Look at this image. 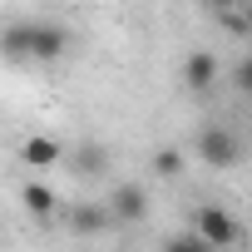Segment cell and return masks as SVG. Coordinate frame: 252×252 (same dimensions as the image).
<instances>
[{"instance_id": "52a82bcc", "label": "cell", "mask_w": 252, "mask_h": 252, "mask_svg": "<svg viewBox=\"0 0 252 252\" xmlns=\"http://www.w3.org/2000/svg\"><path fill=\"white\" fill-rule=\"evenodd\" d=\"M218 74H222V64H218L213 50H193V55L183 60V84H188L193 94H208V89L218 84Z\"/></svg>"}, {"instance_id": "277c9868", "label": "cell", "mask_w": 252, "mask_h": 252, "mask_svg": "<svg viewBox=\"0 0 252 252\" xmlns=\"http://www.w3.org/2000/svg\"><path fill=\"white\" fill-rule=\"evenodd\" d=\"M104 213H109V222H144L149 218V188L144 183H114Z\"/></svg>"}, {"instance_id": "8992f818", "label": "cell", "mask_w": 252, "mask_h": 252, "mask_svg": "<svg viewBox=\"0 0 252 252\" xmlns=\"http://www.w3.org/2000/svg\"><path fill=\"white\" fill-rule=\"evenodd\" d=\"M60 213H64V222H69L74 237H99V232L109 227L104 203H89V198H79V203H69V208H60Z\"/></svg>"}, {"instance_id": "6da1fadb", "label": "cell", "mask_w": 252, "mask_h": 252, "mask_svg": "<svg viewBox=\"0 0 252 252\" xmlns=\"http://www.w3.org/2000/svg\"><path fill=\"white\" fill-rule=\"evenodd\" d=\"M69 25L60 20H10L0 30V55L10 60H40V64H55L69 55Z\"/></svg>"}, {"instance_id": "7a4b0ae2", "label": "cell", "mask_w": 252, "mask_h": 252, "mask_svg": "<svg viewBox=\"0 0 252 252\" xmlns=\"http://www.w3.org/2000/svg\"><path fill=\"white\" fill-rule=\"evenodd\" d=\"M193 154H198L213 173H222V168H237V163H242V139H237V129H227V124H203Z\"/></svg>"}, {"instance_id": "5b68a950", "label": "cell", "mask_w": 252, "mask_h": 252, "mask_svg": "<svg viewBox=\"0 0 252 252\" xmlns=\"http://www.w3.org/2000/svg\"><path fill=\"white\" fill-rule=\"evenodd\" d=\"M109 163H114V154H109V144H99V139H84V144L69 149V168H74L79 178H104Z\"/></svg>"}, {"instance_id": "30bf717a", "label": "cell", "mask_w": 252, "mask_h": 252, "mask_svg": "<svg viewBox=\"0 0 252 252\" xmlns=\"http://www.w3.org/2000/svg\"><path fill=\"white\" fill-rule=\"evenodd\" d=\"M183 168H188V154H183L178 144H163V149L154 154V173H158V178H178Z\"/></svg>"}, {"instance_id": "4fadbf2b", "label": "cell", "mask_w": 252, "mask_h": 252, "mask_svg": "<svg viewBox=\"0 0 252 252\" xmlns=\"http://www.w3.org/2000/svg\"><path fill=\"white\" fill-rule=\"evenodd\" d=\"M232 84H237V89L252 99V55H247V60H237V69H232Z\"/></svg>"}, {"instance_id": "7c38bea8", "label": "cell", "mask_w": 252, "mask_h": 252, "mask_svg": "<svg viewBox=\"0 0 252 252\" xmlns=\"http://www.w3.org/2000/svg\"><path fill=\"white\" fill-rule=\"evenodd\" d=\"M163 252H218V247H208L198 232H173V237L163 242Z\"/></svg>"}, {"instance_id": "5bb4252c", "label": "cell", "mask_w": 252, "mask_h": 252, "mask_svg": "<svg viewBox=\"0 0 252 252\" xmlns=\"http://www.w3.org/2000/svg\"><path fill=\"white\" fill-rule=\"evenodd\" d=\"M242 15H247V30H252V0H242Z\"/></svg>"}, {"instance_id": "3957f363", "label": "cell", "mask_w": 252, "mask_h": 252, "mask_svg": "<svg viewBox=\"0 0 252 252\" xmlns=\"http://www.w3.org/2000/svg\"><path fill=\"white\" fill-rule=\"evenodd\" d=\"M193 232H198L208 247H218V252H222V247H237V242L247 237L242 222H237L227 208H218V203H203V208L193 213Z\"/></svg>"}, {"instance_id": "8fae6325", "label": "cell", "mask_w": 252, "mask_h": 252, "mask_svg": "<svg viewBox=\"0 0 252 252\" xmlns=\"http://www.w3.org/2000/svg\"><path fill=\"white\" fill-rule=\"evenodd\" d=\"M213 20L227 30V35H237V40H252V30H247V15H242V5H213Z\"/></svg>"}, {"instance_id": "9c48e42d", "label": "cell", "mask_w": 252, "mask_h": 252, "mask_svg": "<svg viewBox=\"0 0 252 252\" xmlns=\"http://www.w3.org/2000/svg\"><path fill=\"white\" fill-rule=\"evenodd\" d=\"M20 203H25L30 218H55V213H60V193H55L50 183H25V188H20Z\"/></svg>"}, {"instance_id": "ba28073f", "label": "cell", "mask_w": 252, "mask_h": 252, "mask_svg": "<svg viewBox=\"0 0 252 252\" xmlns=\"http://www.w3.org/2000/svg\"><path fill=\"white\" fill-rule=\"evenodd\" d=\"M20 158H25L30 168H50V163H60V158H64V144H60V139H50V134H30V139L20 144Z\"/></svg>"}]
</instances>
